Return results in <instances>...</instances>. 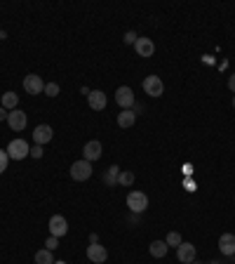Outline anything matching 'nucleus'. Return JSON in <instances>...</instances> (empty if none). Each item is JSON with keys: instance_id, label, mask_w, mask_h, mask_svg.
Listing matches in <instances>:
<instances>
[{"instance_id": "34", "label": "nucleus", "mask_w": 235, "mask_h": 264, "mask_svg": "<svg viewBox=\"0 0 235 264\" xmlns=\"http://www.w3.org/2000/svg\"><path fill=\"white\" fill-rule=\"evenodd\" d=\"M233 108H235V97H233Z\"/></svg>"}, {"instance_id": "20", "label": "nucleus", "mask_w": 235, "mask_h": 264, "mask_svg": "<svg viewBox=\"0 0 235 264\" xmlns=\"http://www.w3.org/2000/svg\"><path fill=\"white\" fill-rule=\"evenodd\" d=\"M35 264H54V257H52V250H38L35 252Z\"/></svg>"}, {"instance_id": "12", "label": "nucleus", "mask_w": 235, "mask_h": 264, "mask_svg": "<svg viewBox=\"0 0 235 264\" xmlns=\"http://www.w3.org/2000/svg\"><path fill=\"white\" fill-rule=\"evenodd\" d=\"M219 250H221V255H226V257H233L235 255V236L233 234H221V238H219Z\"/></svg>"}, {"instance_id": "13", "label": "nucleus", "mask_w": 235, "mask_h": 264, "mask_svg": "<svg viewBox=\"0 0 235 264\" xmlns=\"http://www.w3.org/2000/svg\"><path fill=\"white\" fill-rule=\"evenodd\" d=\"M134 50H136V54H139V57H153L155 43L151 41V38H136Z\"/></svg>"}, {"instance_id": "22", "label": "nucleus", "mask_w": 235, "mask_h": 264, "mask_svg": "<svg viewBox=\"0 0 235 264\" xmlns=\"http://www.w3.org/2000/svg\"><path fill=\"white\" fill-rule=\"evenodd\" d=\"M118 184H120V186H132V184H134V172H127V170L120 172V175H118Z\"/></svg>"}, {"instance_id": "9", "label": "nucleus", "mask_w": 235, "mask_h": 264, "mask_svg": "<svg viewBox=\"0 0 235 264\" xmlns=\"http://www.w3.org/2000/svg\"><path fill=\"white\" fill-rule=\"evenodd\" d=\"M24 90H26L28 95H40L42 90H45V83H42L40 76L28 73L26 78H24Z\"/></svg>"}, {"instance_id": "28", "label": "nucleus", "mask_w": 235, "mask_h": 264, "mask_svg": "<svg viewBox=\"0 0 235 264\" xmlns=\"http://www.w3.org/2000/svg\"><path fill=\"white\" fill-rule=\"evenodd\" d=\"M228 90H230V92H233V95H235V73L228 78Z\"/></svg>"}, {"instance_id": "14", "label": "nucleus", "mask_w": 235, "mask_h": 264, "mask_svg": "<svg viewBox=\"0 0 235 264\" xmlns=\"http://www.w3.org/2000/svg\"><path fill=\"white\" fill-rule=\"evenodd\" d=\"M87 102H89V108H92V111H104L108 99H106V95H104L101 90H92L89 97H87Z\"/></svg>"}, {"instance_id": "24", "label": "nucleus", "mask_w": 235, "mask_h": 264, "mask_svg": "<svg viewBox=\"0 0 235 264\" xmlns=\"http://www.w3.org/2000/svg\"><path fill=\"white\" fill-rule=\"evenodd\" d=\"M7 163H10V156H7L5 149H0V175L7 170Z\"/></svg>"}, {"instance_id": "15", "label": "nucleus", "mask_w": 235, "mask_h": 264, "mask_svg": "<svg viewBox=\"0 0 235 264\" xmlns=\"http://www.w3.org/2000/svg\"><path fill=\"white\" fill-rule=\"evenodd\" d=\"M54 137V130L50 128V125H38V128L33 130V139H35V144H47L50 139Z\"/></svg>"}, {"instance_id": "25", "label": "nucleus", "mask_w": 235, "mask_h": 264, "mask_svg": "<svg viewBox=\"0 0 235 264\" xmlns=\"http://www.w3.org/2000/svg\"><path fill=\"white\" fill-rule=\"evenodd\" d=\"M45 245H47V250H57V248H59V238H57V236H50Z\"/></svg>"}, {"instance_id": "8", "label": "nucleus", "mask_w": 235, "mask_h": 264, "mask_svg": "<svg viewBox=\"0 0 235 264\" xmlns=\"http://www.w3.org/2000/svg\"><path fill=\"white\" fill-rule=\"evenodd\" d=\"M87 259L94 264H104L108 259V250L99 243H89L87 245Z\"/></svg>"}, {"instance_id": "18", "label": "nucleus", "mask_w": 235, "mask_h": 264, "mask_svg": "<svg viewBox=\"0 0 235 264\" xmlns=\"http://www.w3.org/2000/svg\"><path fill=\"white\" fill-rule=\"evenodd\" d=\"M17 104H19V95H17V92H5V95H3V108H10V111H14V108H17Z\"/></svg>"}, {"instance_id": "7", "label": "nucleus", "mask_w": 235, "mask_h": 264, "mask_svg": "<svg viewBox=\"0 0 235 264\" xmlns=\"http://www.w3.org/2000/svg\"><path fill=\"white\" fill-rule=\"evenodd\" d=\"M26 123H28L26 114H24V111H19V108H14V111H10V114H7V125H10L14 132H21V130L26 128Z\"/></svg>"}, {"instance_id": "21", "label": "nucleus", "mask_w": 235, "mask_h": 264, "mask_svg": "<svg viewBox=\"0 0 235 264\" xmlns=\"http://www.w3.org/2000/svg\"><path fill=\"white\" fill-rule=\"evenodd\" d=\"M165 243H167L169 248H179V245L183 243V238H181V234H179V231H169L167 238H165Z\"/></svg>"}, {"instance_id": "4", "label": "nucleus", "mask_w": 235, "mask_h": 264, "mask_svg": "<svg viewBox=\"0 0 235 264\" xmlns=\"http://www.w3.org/2000/svg\"><path fill=\"white\" fill-rule=\"evenodd\" d=\"M115 102H118V106L125 111V108H132L136 102L134 92H132V88H127V85H122V88L115 90Z\"/></svg>"}, {"instance_id": "32", "label": "nucleus", "mask_w": 235, "mask_h": 264, "mask_svg": "<svg viewBox=\"0 0 235 264\" xmlns=\"http://www.w3.org/2000/svg\"><path fill=\"white\" fill-rule=\"evenodd\" d=\"M191 264H202V262H198V259H193V262H191Z\"/></svg>"}, {"instance_id": "26", "label": "nucleus", "mask_w": 235, "mask_h": 264, "mask_svg": "<svg viewBox=\"0 0 235 264\" xmlns=\"http://www.w3.org/2000/svg\"><path fill=\"white\" fill-rule=\"evenodd\" d=\"M28 156H33V158H42V146L40 144H35V146H31V154Z\"/></svg>"}, {"instance_id": "30", "label": "nucleus", "mask_w": 235, "mask_h": 264, "mask_svg": "<svg viewBox=\"0 0 235 264\" xmlns=\"http://www.w3.org/2000/svg\"><path fill=\"white\" fill-rule=\"evenodd\" d=\"M5 118H7V114H5V108L0 106V121H5Z\"/></svg>"}, {"instance_id": "19", "label": "nucleus", "mask_w": 235, "mask_h": 264, "mask_svg": "<svg viewBox=\"0 0 235 264\" xmlns=\"http://www.w3.org/2000/svg\"><path fill=\"white\" fill-rule=\"evenodd\" d=\"M118 175H120V168H118V165H111L108 172L104 175V182H106L108 186H113V184H118Z\"/></svg>"}, {"instance_id": "29", "label": "nucleus", "mask_w": 235, "mask_h": 264, "mask_svg": "<svg viewBox=\"0 0 235 264\" xmlns=\"http://www.w3.org/2000/svg\"><path fill=\"white\" fill-rule=\"evenodd\" d=\"M89 92H92V90H89V88H87V85H82V88H80V95H85V97H89Z\"/></svg>"}, {"instance_id": "16", "label": "nucleus", "mask_w": 235, "mask_h": 264, "mask_svg": "<svg viewBox=\"0 0 235 264\" xmlns=\"http://www.w3.org/2000/svg\"><path fill=\"white\" fill-rule=\"evenodd\" d=\"M134 123H136V111H132V108H125V111L118 114V128L127 130V128H132Z\"/></svg>"}, {"instance_id": "2", "label": "nucleus", "mask_w": 235, "mask_h": 264, "mask_svg": "<svg viewBox=\"0 0 235 264\" xmlns=\"http://www.w3.org/2000/svg\"><path fill=\"white\" fill-rule=\"evenodd\" d=\"M71 177H73L75 182H87L89 177H92V163L89 161H75L71 165Z\"/></svg>"}, {"instance_id": "3", "label": "nucleus", "mask_w": 235, "mask_h": 264, "mask_svg": "<svg viewBox=\"0 0 235 264\" xmlns=\"http://www.w3.org/2000/svg\"><path fill=\"white\" fill-rule=\"evenodd\" d=\"M127 208L132 212H144L148 208V196L144 194V191H129L127 194Z\"/></svg>"}, {"instance_id": "23", "label": "nucleus", "mask_w": 235, "mask_h": 264, "mask_svg": "<svg viewBox=\"0 0 235 264\" xmlns=\"http://www.w3.org/2000/svg\"><path fill=\"white\" fill-rule=\"evenodd\" d=\"M42 92H45L47 97H57V95H59V85H57V83H47Z\"/></svg>"}, {"instance_id": "33", "label": "nucleus", "mask_w": 235, "mask_h": 264, "mask_svg": "<svg viewBox=\"0 0 235 264\" xmlns=\"http://www.w3.org/2000/svg\"><path fill=\"white\" fill-rule=\"evenodd\" d=\"M209 264H221V262H209Z\"/></svg>"}, {"instance_id": "31", "label": "nucleus", "mask_w": 235, "mask_h": 264, "mask_svg": "<svg viewBox=\"0 0 235 264\" xmlns=\"http://www.w3.org/2000/svg\"><path fill=\"white\" fill-rule=\"evenodd\" d=\"M54 264H68V262H64V259H59V262H54Z\"/></svg>"}, {"instance_id": "10", "label": "nucleus", "mask_w": 235, "mask_h": 264, "mask_svg": "<svg viewBox=\"0 0 235 264\" xmlns=\"http://www.w3.org/2000/svg\"><path fill=\"white\" fill-rule=\"evenodd\" d=\"M101 154H104V146H101L99 139H92V142H87V144H85V149H82V158H85V161H89V163L99 161Z\"/></svg>"}, {"instance_id": "27", "label": "nucleus", "mask_w": 235, "mask_h": 264, "mask_svg": "<svg viewBox=\"0 0 235 264\" xmlns=\"http://www.w3.org/2000/svg\"><path fill=\"white\" fill-rule=\"evenodd\" d=\"M136 38H139V35H136L134 31H127V33H125V43H127V45H134Z\"/></svg>"}, {"instance_id": "17", "label": "nucleus", "mask_w": 235, "mask_h": 264, "mask_svg": "<svg viewBox=\"0 0 235 264\" xmlns=\"http://www.w3.org/2000/svg\"><path fill=\"white\" fill-rule=\"evenodd\" d=\"M148 252L153 255V257H165L169 252V245L165 241H153V243L148 245Z\"/></svg>"}, {"instance_id": "5", "label": "nucleus", "mask_w": 235, "mask_h": 264, "mask_svg": "<svg viewBox=\"0 0 235 264\" xmlns=\"http://www.w3.org/2000/svg\"><path fill=\"white\" fill-rule=\"evenodd\" d=\"M144 92H146L148 97H162L165 83H162L158 76H146V78H144Z\"/></svg>"}, {"instance_id": "1", "label": "nucleus", "mask_w": 235, "mask_h": 264, "mask_svg": "<svg viewBox=\"0 0 235 264\" xmlns=\"http://www.w3.org/2000/svg\"><path fill=\"white\" fill-rule=\"evenodd\" d=\"M28 154H31V146L24 139H12V142L7 144V156H10V161H24Z\"/></svg>"}, {"instance_id": "6", "label": "nucleus", "mask_w": 235, "mask_h": 264, "mask_svg": "<svg viewBox=\"0 0 235 264\" xmlns=\"http://www.w3.org/2000/svg\"><path fill=\"white\" fill-rule=\"evenodd\" d=\"M47 227H50V236L61 238L68 234V222H66V217H61V215L50 217V224Z\"/></svg>"}, {"instance_id": "11", "label": "nucleus", "mask_w": 235, "mask_h": 264, "mask_svg": "<svg viewBox=\"0 0 235 264\" xmlns=\"http://www.w3.org/2000/svg\"><path fill=\"white\" fill-rule=\"evenodd\" d=\"M195 257H198V252H195L193 243H181L179 248H176V259H179L181 264H191Z\"/></svg>"}]
</instances>
